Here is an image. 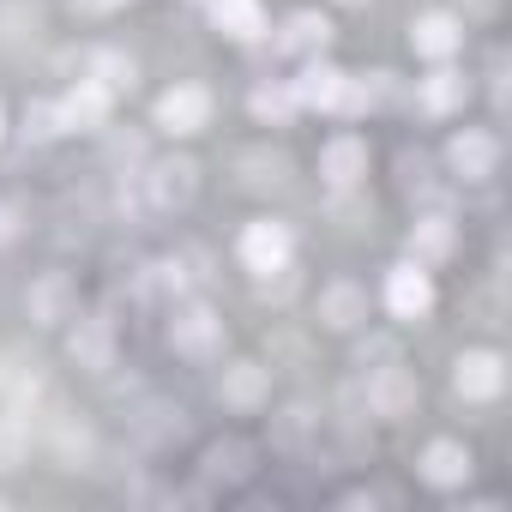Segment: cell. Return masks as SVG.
<instances>
[{
  "label": "cell",
  "instance_id": "obj_1",
  "mask_svg": "<svg viewBox=\"0 0 512 512\" xmlns=\"http://www.w3.org/2000/svg\"><path fill=\"white\" fill-rule=\"evenodd\" d=\"M296 103H314V109H338V115H362L368 109V97H362V79H350V73H338V67H308L302 79H296Z\"/></svg>",
  "mask_w": 512,
  "mask_h": 512
},
{
  "label": "cell",
  "instance_id": "obj_2",
  "mask_svg": "<svg viewBox=\"0 0 512 512\" xmlns=\"http://www.w3.org/2000/svg\"><path fill=\"white\" fill-rule=\"evenodd\" d=\"M169 344H175L187 362H211V356L223 350V320H217L205 302H193V308H181V314L169 320Z\"/></svg>",
  "mask_w": 512,
  "mask_h": 512
},
{
  "label": "cell",
  "instance_id": "obj_3",
  "mask_svg": "<svg viewBox=\"0 0 512 512\" xmlns=\"http://www.w3.org/2000/svg\"><path fill=\"white\" fill-rule=\"evenodd\" d=\"M193 193H199V163H187V157H169L145 175V205L151 211H181V205H193Z\"/></svg>",
  "mask_w": 512,
  "mask_h": 512
},
{
  "label": "cell",
  "instance_id": "obj_4",
  "mask_svg": "<svg viewBox=\"0 0 512 512\" xmlns=\"http://www.w3.org/2000/svg\"><path fill=\"white\" fill-rule=\"evenodd\" d=\"M241 260H247V272H260V278L284 272L290 266V229L284 223H247L241 229Z\"/></svg>",
  "mask_w": 512,
  "mask_h": 512
},
{
  "label": "cell",
  "instance_id": "obj_5",
  "mask_svg": "<svg viewBox=\"0 0 512 512\" xmlns=\"http://www.w3.org/2000/svg\"><path fill=\"white\" fill-rule=\"evenodd\" d=\"M211 121V91L205 85H175V91H163V103H157V127L163 133H199Z\"/></svg>",
  "mask_w": 512,
  "mask_h": 512
},
{
  "label": "cell",
  "instance_id": "obj_6",
  "mask_svg": "<svg viewBox=\"0 0 512 512\" xmlns=\"http://www.w3.org/2000/svg\"><path fill=\"white\" fill-rule=\"evenodd\" d=\"M386 308H392L398 320H422V314L434 308V284H428V272H422V266H398V272L386 278Z\"/></svg>",
  "mask_w": 512,
  "mask_h": 512
},
{
  "label": "cell",
  "instance_id": "obj_7",
  "mask_svg": "<svg viewBox=\"0 0 512 512\" xmlns=\"http://www.w3.org/2000/svg\"><path fill=\"white\" fill-rule=\"evenodd\" d=\"M452 386H458L464 398H500V386H506V362H500L494 350H464Z\"/></svg>",
  "mask_w": 512,
  "mask_h": 512
},
{
  "label": "cell",
  "instance_id": "obj_8",
  "mask_svg": "<svg viewBox=\"0 0 512 512\" xmlns=\"http://www.w3.org/2000/svg\"><path fill=\"white\" fill-rule=\"evenodd\" d=\"M109 103H115V91L109 85H97V79H79L67 97H61V127H103L109 121Z\"/></svg>",
  "mask_w": 512,
  "mask_h": 512
},
{
  "label": "cell",
  "instance_id": "obj_9",
  "mask_svg": "<svg viewBox=\"0 0 512 512\" xmlns=\"http://www.w3.org/2000/svg\"><path fill=\"white\" fill-rule=\"evenodd\" d=\"M368 410H374V416H410V410H416V380H410V368H380V374L368 380Z\"/></svg>",
  "mask_w": 512,
  "mask_h": 512
},
{
  "label": "cell",
  "instance_id": "obj_10",
  "mask_svg": "<svg viewBox=\"0 0 512 512\" xmlns=\"http://www.w3.org/2000/svg\"><path fill=\"white\" fill-rule=\"evenodd\" d=\"M494 157H500V145H494L488 133H476V127H464V133L446 145V163H452L464 181H482V175H494Z\"/></svg>",
  "mask_w": 512,
  "mask_h": 512
},
{
  "label": "cell",
  "instance_id": "obj_11",
  "mask_svg": "<svg viewBox=\"0 0 512 512\" xmlns=\"http://www.w3.org/2000/svg\"><path fill=\"white\" fill-rule=\"evenodd\" d=\"M320 175H326V187H356L362 175H368V151H362V139H332L326 151H320Z\"/></svg>",
  "mask_w": 512,
  "mask_h": 512
},
{
  "label": "cell",
  "instance_id": "obj_12",
  "mask_svg": "<svg viewBox=\"0 0 512 512\" xmlns=\"http://www.w3.org/2000/svg\"><path fill=\"white\" fill-rule=\"evenodd\" d=\"M67 350H73V362H79L85 374H103V368L115 362V332H109L103 320H79L73 338H67Z\"/></svg>",
  "mask_w": 512,
  "mask_h": 512
},
{
  "label": "cell",
  "instance_id": "obj_13",
  "mask_svg": "<svg viewBox=\"0 0 512 512\" xmlns=\"http://www.w3.org/2000/svg\"><path fill=\"white\" fill-rule=\"evenodd\" d=\"M211 25L235 43H253V37H266V13H260V0H211Z\"/></svg>",
  "mask_w": 512,
  "mask_h": 512
},
{
  "label": "cell",
  "instance_id": "obj_14",
  "mask_svg": "<svg viewBox=\"0 0 512 512\" xmlns=\"http://www.w3.org/2000/svg\"><path fill=\"white\" fill-rule=\"evenodd\" d=\"M410 43H416V55L446 61V55L464 43V25H458L452 13H422V19H416V31H410Z\"/></svg>",
  "mask_w": 512,
  "mask_h": 512
},
{
  "label": "cell",
  "instance_id": "obj_15",
  "mask_svg": "<svg viewBox=\"0 0 512 512\" xmlns=\"http://www.w3.org/2000/svg\"><path fill=\"white\" fill-rule=\"evenodd\" d=\"M25 308H31V320H37V326H61V320H73V284H67L61 272H49L43 284H31Z\"/></svg>",
  "mask_w": 512,
  "mask_h": 512
},
{
  "label": "cell",
  "instance_id": "obj_16",
  "mask_svg": "<svg viewBox=\"0 0 512 512\" xmlns=\"http://www.w3.org/2000/svg\"><path fill=\"white\" fill-rule=\"evenodd\" d=\"M223 404H235V410H253V404H266V368L260 362H235V368H223Z\"/></svg>",
  "mask_w": 512,
  "mask_h": 512
},
{
  "label": "cell",
  "instance_id": "obj_17",
  "mask_svg": "<svg viewBox=\"0 0 512 512\" xmlns=\"http://www.w3.org/2000/svg\"><path fill=\"white\" fill-rule=\"evenodd\" d=\"M320 320H326L332 332H350V326L368 320V296H362L356 284H332V290L320 296Z\"/></svg>",
  "mask_w": 512,
  "mask_h": 512
},
{
  "label": "cell",
  "instance_id": "obj_18",
  "mask_svg": "<svg viewBox=\"0 0 512 512\" xmlns=\"http://www.w3.org/2000/svg\"><path fill=\"white\" fill-rule=\"evenodd\" d=\"M422 476L440 482V488H458V482L470 476V452H464L458 440H434V446L422 452Z\"/></svg>",
  "mask_w": 512,
  "mask_h": 512
},
{
  "label": "cell",
  "instance_id": "obj_19",
  "mask_svg": "<svg viewBox=\"0 0 512 512\" xmlns=\"http://www.w3.org/2000/svg\"><path fill=\"white\" fill-rule=\"evenodd\" d=\"M410 253H416V266L446 260V253H452V223H446V217H422V223L410 229Z\"/></svg>",
  "mask_w": 512,
  "mask_h": 512
},
{
  "label": "cell",
  "instance_id": "obj_20",
  "mask_svg": "<svg viewBox=\"0 0 512 512\" xmlns=\"http://www.w3.org/2000/svg\"><path fill=\"white\" fill-rule=\"evenodd\" d=\"M464 91H470V85H464V73H446V67L422 79V103H428L434 115H452V109L464 103Z\"/></svg>",
  "mask_w": 512,
  "mask_h": 512
},
{
  "label": "cell",
  "instance_id": "obj_21",
  "mask_svg": "<svg viewBox=\"0 0 512 512\" xmlns=\"http://www.w3.org/2000/svg\"><path fill=\"white\" fill-rule=\"evenodd\" d=\"M326 37H332V25H326L320 13H296V19L284 25V49H296V55H308V49H326Z\"/></svg>",
  "mask_w": 512,
  "mask_h": 512
},
{
  "label": "cell",
  "instance_id": "obj_22",
  "mask_svg": "<svg viewBox=\"0 0 512 512\" xmlns=\"http://www.w3.org/2000/svg\"><path fill=\"white\" fill-rule=\"evenodd\" d=\"M253 115H260V121H272V127H284L290 115H296V91H253Z\"/></svg>",
  "mask_w": 512,
  "mask_h": 512
},
{
  "label": "cell",
  "instance_id": "obj_23",
  "mask_svg": "<svg viewBox=\"0 0 512 512\" xmlns=\"http://www.w3.org/2000/svg\"><path fill=\"white\" fill-rule=\"evenodd\" d=\"M133 73H139V67H133L127 55H115V49L97 55V85H109V91H133Z\"/></svg>",
  "mask_w": 512,
  "mask_h": 512
},
{
  "label": "cell",
  "instance_id": "obj_24",
  "mask_svg": "<svg viewBox=\"0 0 512 512\" xmlns=\"http://www.w3.org/2000/svg\"><path fill=\"white\" fill-rule=\"evenodd\" d=\"M25 133H31V139H55V133H67V127H61V103H31Z\"/></svg>",
  "mask_w": 512,
  "mask_h": 512
},
{
  "label": "cell",
  "instance_id": "obj_25",
  "mask_svg": "<svg viewBox=\"0 0 512 512\" xmlns=\"http://www.w3.org/2000/svg\"><path fill=\"white\" fill-rule=\"evenodd\" d=\"M205 464H211V476H247V446H217Z\"/></svg>",
  "mask_w": 512,
  "mask_h": 512
},
{
  "label": "cell",
  "instance_id": "obj_26",
  "mask_svg": "<svg viewBox=\"0 0 512 512\" xmlns=\"http://www.w3.org/2000/svg\"><path fill=\"white\" fill-rule=\"evenodd\" d=\"M25 458V428L19 422H0V470H13Z\"/></svg>",
  "mask_w": 512,
  "mask_h": 512
},
{
  "label": "cell",
  "instance_id": "obj_27",
  "mask_svg": "<svg viewBox=\"0 0 512 512\" xmlns=\"http://www.w3.org/2000/svg\"><path fill=\"white\" fill-rule=\"evenodd\" d=\"M13 235H19V211H13V205H0V247H7Z\"/></svg>",
  "mask_w": 512,
  "mask_h": 512
},
{
  "label": "cell",
  "instance_id": "obj_28",
  "mask_svg": "<svg viewBox=\"0 0 512 512\" xmlns=\"http://www.w3.org/2000/svg\"><path fill=\"white\" fill-rule=\"evenodd\" d=\"M79 13H109V7H121V0H73Z\"/></svg>",
  "mask_w": 512,
  "mask_h": 512
}]
</instances>
